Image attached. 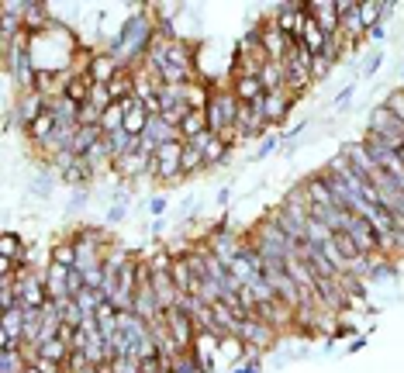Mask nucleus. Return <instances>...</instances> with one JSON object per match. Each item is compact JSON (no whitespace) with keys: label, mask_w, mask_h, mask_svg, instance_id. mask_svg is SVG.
Listing matches in <instances>:
<instances>
[{"label":"nucleus","mask_w":404,"mask_h":373,"mask_svg":"<svg viewBox=\"0 0 404 373\" xmlns=\"http://www.w3.org/2000/svg\"><path fill=\"white\" fill-rule=\"evenodd\" d=\"M366 131H373V135H384L398 152L404 149V124L398 122V114L387 107V104H377L373 111H370V118H366Z\"/></svg>","instance_id":"f257e3e1"},{"label":"nucleus","mask_w":404,"mask_h":373,"mask_svg":"<svg viewBox=\"0 0 404 373\" xmlns=\"http://www.w3.org/2000/svg\"><path fill=\"white\" fill-rule=\"evenodd\" d=\"M277 339H280V332L270 329V325H266V322H259V318H245L242 332H239V342L245 346V353H252V356H259L263 349L277 346Z\"/></svg>","instance_id":"f03ea898"},{"label":"nucleus","mask_w":404,"mask_h":373,"mask_svg":"<svg viewBox=\"0 0 404 373\" xmlns=\"http://www.w3.org/2000/svg\"><path fill=\"white\" fill-rule=\"evenodd\" d=\"M166 329H169V335H173V342H176L180 353L197 349V325H194V318H190L187 311L169 308V311H166Z\"/></svg>","instance_id":"7ed1b4c3"},{"label":"nucleus","mask_w":404,"mask_h":373,"mask_svg":"<svg viewBox=\"0 0 404 373\" xmlns=\"http://www.w3.org/2000/svg\"><path fill=\"white\" fill-rule=\"evenodd\" d=\"M180 159H183V142L162 145L159 152H156V183H162V187L180 183V180H183V176H180Z\"/></svg>","instance_id":"20e7f679"},{"label":"nucleus","mask_w":404,"mask_h":373,"mask_svg":"<svg viewBox=\"0 0 404 373\" xmlns=\"http://www.w3.org/2000/svg\"><path fill=\"white\" fill-rule=\"evenodd\" d=\"M304 14H308V18H311V21L322 28L328 39L342 32V18H339L335 0H304Z\"/></svg>","instance_id":"39448f33"},{"label":"nucleus","mask_w":404,"mask_h":373,"mask_svg":"<svg viewBox=\"0 0 404 373\" xmlns=\"http://www.w3.org/2000/svg\"><path fill=\"white\" fill-rule=\"evenodd\" d=\"M263 118L270 122V128H280L287 118H290V111L297 107V97L294 93H287V90H273V93H266L263 97Z\"/></svg>","instance_id":"423d86ee"},{"label":"nucleus","mask_w":404,"mask_h":373,"mask_svg":"<svg viewBox=\"0 0 404 373\" xmlns=\"http://www.w3.org/2000/svg\"><path fill=\"white\" fill-rule=\"evenodd\" d=\"M346 235L356 242V249H360L363 256H380V239H377L373 225L366 221L363 214H353V218H349V225H346Z\"/></svg>","instance_id":"0eeeda50"},{"label":"nucleus","mask_w":404,"mask_h":373,"mask_svg":"<svg viewBox=\"0 0 404 373\" xmlns=\"http://www.w3.org/2000/svg\"><path fill=\"white\" fill-rule=\"evenodd\" d=\"M194 145H201L207 173H211V169H218V166H225L228 159H232V145H225V142H221L218 135H211V131H204L201 138H194Z\"/></svg>","instance_id":"6e6552de"},{"label":"nucleus","mask_w":404,"mask_h":373,"mask_svg":"<svg viewBox=\"0 0 404 373\" xmlns=\"http://www.w3.org/2000/svg\"><path fill=\"white\" fill-rule=\"evenodd\" d=\"M122 107H124V131H128V135H135V138H142V135H145V128H149V118H152V114L145 111V104H142L138 97H128Z\"/></svg>","instance_id":"1a4fd4ad"},{"label":"nucleus","mask_w":404,"mask_h":373,"mask_svg":"<svg viewBox=\"0 0 404 373\" xmlns=\"http://www.w3.org/2000/svg\"><path fill=\"white\" fill-rule=\"evenodd\" d=\"M118 70H122V63L107 52V48H97V55H93V63H90V80L93 83H111L118 77Z\"/></svg>","instance_id":"9d476101"},{"label":"nucleus","mask_w":404,"mask_h":373,"mask_svg":"<svg viewBox=\"0 0 404 373\" xmlns=\"http://www.w3.org/2000/svg\"><path fill=\"white\" fill-rule=\"evenodd\" d=\"M339 152H342V156H346L349 163L356 166V169L363 173L366 180H373L377 173H384L380 166H377V163H373V159H370V152H366V145H363V142H346V145H342Z\"/></svg>","instance_id":"9b49d317"},{"label":"nucleus","mask_w":404,"mask_h":373,"mask_svg":"<svg viewBox=\"0 0 404 373\" xmlns=\"http://www.w3.org/2000/svg\"><path fill=\"white\" fill-rule=\"evenodd\" d=\"M228 86L239 97V104H263V97H266V86L259 77H239V80H228Z\"/></svg>","instance_id":"f8f14e48"},{"label":"nucleus","mask_w":404,"mask_h":373,"mask_svg":"<svg viewBox=\"0 0 404 373\" xmlns=\"http://www.w3.org/2000/svg\"><path fill=\"white\" fill-rule=\"evenodd\" d=\"M142 138H149V142H152V145H169V142H183V135H180V128H176V124H166L159 118V114H156V118H149V128H145V135H142Z\"/></svg>","instance_id":"ddd939ff"},{"label":"nucleus","mask_w":404,"mask_h":373,"mask_svg":"<svg viewBox=\"0 0 404 373\" xmlns=\"http://www.w3.org/2000/svg\"><path fill=\"white\" fill-rule=\"evenodd\" d=\"M304 194H308L311 204H318V207H339L335 197H332V187H328V180H325L322 173H311L304 180Z\"/></svg>","instance_id":"4468645a"},{"label":"nucleus","mask_w":404,"mask_h":373,"mask_svg":"<svg viewBox=\"0 0 404 373\" xmlns=\"http://www.w3.org/2000/svg\"><path fill=\"white\" fill-rule=\"evenodd\" d=\"M156 159V156H152ZM149 156H142V152H128L122 159H115V176L118 180H135V176H142L145 173V166L152 163Z\"/></svg>","instance_id":"2eb2a0df"},{"label":"nucleus","mask_w":404,"mask_h":373,"mask_svg":"<svg viewBox=\"0 0 404 373\" xmlns=\"http://www.w3.org/2000/svg\"><path fill=\"white\" fill-rule=\"evenodd\" d=\"M207 173V166H204V152L201 145H194V142H183V159H180V176L183 180H194V176H201Z\"/></svg>","instance_id":"dca6fc26"},{"label":"nucleus","mask_w":404,"mask_h":373,"mask_svg":"<svg viewBox=\"0 0 404 373\" xmlns=\"http://www.w3.org/2000/svg\"><path fill=\"white\" fill-rule=\"evenodd\" d=\"M59 183L63 187H70V190H77V187H93L97 183V176H93V169L86 166V159H77V166H70L63 176H59Z\"/></svg>","instance_id":"f3484780"},{"label":"nucleus","mask_w":404,"mask_h":373,"mask_svg":"<svg viewBox=\"0 0 404 373\" xmlns=\"http://www.w3.org/2000/svg\"><path fill=\"white\" fill-rule=\"evenodd\" d=\"M77 259H80V252H77V246L70 239H56L48 246V263H56L63 270H77Z\"/></svg>","instance_id":"a211bd4d"},{"label":"nucleus","mask_w":404,"mask_h":373,"mask_svg":"<svg viewBox=\"0 0 404 373\" xmlns=\"http://www.w3.org/2000/svg\"><path fill=\"white\" fill-rule=\"evenodd\" d=\"M66 280H70V270L48 263V270H45V287H48V297H52V301H66V297H70Z\"/></svg>","instance_id":"6ab92c4d"},{"label":"nucleus","mask_w":404,"mask_h":373,"mask_svg":"<svg viewBox=\"0 0 404 373\" xmlns=\"http://www.w3.org/2000/svg\"><path fill=\"white\" fill-rule=\"evenodd\" d=\"M56 183H59V176H56V173H48V169H39V173L32 176V183H28V197L48 201V197H52V190H56Z\"/></svg>","instance_id":"aec40b11"},{"label":"nucleus","mask_w":404,"mask_h":373,"mask_svg":"<svg viewBox=\"0 0 404 373\" xmlns=\"http://www.w3.org/2000/svg\"><path fill=\"white\" fill-rule=\"evenodd\" d=\"M48 111L56 114V122H59V124H80V104H77V100H70V97L52 100V104H48Z\"/></svg>","instance_id":"412c9836"},{"label":"nucleus","mask_w":404,"mask_h":373,"mask_svg":"<svg viewBox=\"0 0 404 373\" xmlns=\"http://www.w3.org/2000/svg\"><path fill=\"white\" fill-rule=\"evenodd\" d=\"M259 80L266 86V93H273V90H283V80H287V73H283V63H266L263 70H259Z\"/></svg>","instance_id":"4be33fe9"},{"label":"nucleus","mask_w":404,"mask_h":373,"mask_svg":"<svg viewBox=\"0 0 404 373\" xmlns=\"http://www.w3.org/2000/svg\"><path fill=\"white\" fill-rule=\"evenodd\" d=\"M360 25L370 32L373 25H384V0H363L360 4Z\"/></svg>","instance_id":"5701e85b"},{"label":"nucleus","mask_w":404,"mask_h":373,"mask_svg":"<svg viewBox=\"0 0 404 373\" xmlns=\"http://www.w3.org/2000/svg\"><path fill=\"white\" fill-rule=\"evenodd\" d=\"M90 90H93V80L90 77H73V80L66 83V93L63 97H70V100H77V104H90Z\"/></svg>","instance_id":"b1692460"},{"label":"nucleus","mask_w":404,"mask_h":373,"mask_svg":"<svg viewBox=\"0 0 404 373\" xmlns=\"http://www.w3.org/2000/svg\"><path fill=\"white\" fill-rule=\"evenodd\" d=\"M301 41L311 48V55H318V52L325 48V41H328V35H325L322 28H318V25L308 18V25H304V32H301Z\"/></svg>","instance_id":"393cba45"},{"label":"nucleus","mask_w":404,"mask_h":373,"mask_svg":"<svg viewBox=\"0 0 404 373\" xmlns=\"http://www.w3.org/2000/svg\"><path fill=\"white\" fill-rule=\"evenodd\" d=\"M277 152H283V135H280V131L266 135V138H263V145H259L249 159H252V163H259V159H270V156H277Z\"/></svg>","instance_id":"a878e982"},{"label":"nucleus","mask_w":404,"mask_h":373,"mask_svg":"<svg viewBox=\"0 0 404 373\" xmlns=\"http://www.w3.org/2000/svg\"><path fill=\"white\" fill-rule=\"evenodd\" d=\"M73 349L63 342V339H52V342H45V346H39V356H45V360H56V363H66V356H70Z\"/></svg>","instance_id":"bb28decb"},{"label":"nucleus","mask_w":404,"mask_h":373,"mask_svg":"<svg viewBox=\"0 0 404 373\" xmlns=\"http://www.w3.org/2000/svg\"><path fill=\"white\" fill-rule=\"evenodd\" d=\"M100 128H104V135H111V131L124 128V107H122V104H111V107L104 111V118H100Z\"/></svg>","instance_id":"cd10ccee"},{"label":"nucleus","mask_w":404,"mask_h":373,"mask_svg":"<svg viewBox=\"0 0 404 373\" xmlns=\"http://www.w3.org/2000/svg\"><path fill=\"white\" fill-rule=\"evenodd\" d=\"M332 70H335V63H332L325 52H318L315 63H311V77H315V83H322L325 77H332Z\"/></svg>","instance_id":"c85d7f7f"},{"label":"nucleus","mask_w":404,"mask_h":373,"mask_svg":"<svg viewBox=\"0 0 404 373\" xmlns=\"http://www.w3.org/2000/svg\"><path fill=\"white\" fill-rule=\"evenodd\" d=\"M90 190H93V187H77V190H70V204H66V211H70V214L83 211V207L90 204Z\"/></svg>","instance_id":"c756f323"},{"label":"nucleus","mask_w":404,"mask_h":373,"mask_svg":"<svg viewBox=\"0 0 404 373\" xmlns=\"http://www.w3.org/2000/svg\"><path fill=\"white\" fill-rule=\"evenodd\" d=\"M384 104H387V107H391V111L398 114V122L404 124V86H394V90H391V93L384 97Z\"/></svg>","instance_id":"7c9ffc66"},{"label":"nucleus","mask_w":404,"mask_h":373,"mask_svg":"<svg viewBox=\"0 0 404 373\" xmlns=\"http://www.w3.org/2000/svg\"><path fill=\"white\" fill-rule=\"evenodd\" d=\"M86 367H90V360H86L83 349H73V353L66 356V363H63V370L66 373H80V370H86Z\"/></svg>","instance_id":"2f4dec72"},{"label":"nucleus","mask_w":404,"mask_h":373,"mask_svg":"<svg viewBox=\"0 0 404 373\" xmlns=\"http://www.w3.org/2000/svg\"><path fill=\"white\" fill-rule=\"evenodd\" d=\"M90 104H97V107H111V93H107V83H93V90H90Z\"/></svg>","instance_id":"473e14b6"},{"label":"nucleus","mask_w":404,"mask_h":373,"mask_svg":"<svg viewBox=\"0 0 404 373\" xmlns=\"http://www.w3.org/2000/svg\"><path fill=\"white\" fill-rule=\"evenodd\" d=\"M104 118V107H97V104H83L80 107V124H100Z\"/></svg>","instance_id":"72a5a7b5"},{"label":"nucleus","mask_w":404,"mask_h":373,"mask_svg":"<svg viewBox=\"0 0 404 373\" xmlns=\"http://www.w3.org/2000/svg\"><path fill=\"white\" fill-rule=\"evenodd\" d=\"M380 66H384V52H370L366 63H363V77H377Z\"/></svg>","instance_id":"f704fd0d"},{"label":"nucleus","mask_w":404,"mask_h":373,"mask_svg":"<svg viewBox=\"0 0 404 373\" xmlns=\"http://www.w3.org/2000/svg\"><path fill=\"white\" fill-rule=\"evenodd\" d=\"M353 93H356V83H346V86L332 97V107H335V111H339V107H346V104L353 100Z\"/></svg>","instance_id":"c9c22d12"},{"label":"nucleus","mask_w":404,"mask_h":373,"mask_svg":"<svg viewBox=\"0 0 404 373\" xmlns=\"http://www.w3.org/2000/svg\"><path fill=\"white\" fill-rule=\"evenodd\" d=\"M128 218V201H115V207L107 211V225H122Z\"/></svg>","instance_id":"e433bc0d"},{"label":"nucleus","mask_w":404,"mask_h":373,"mask_svg":"<svg viewBox=\"0 0 404 373\" xmlns=\"http://www.w3.org/2000/svg\"><path fill=\"white\" fill-rule=\"evenodd\" d=\"M394 259H404V218H398V232H394Z\"/></svg>","instance_id":"4c0bfd02"},{"label":"nucleus","mask_w":404,"mask_h":373,"mask_svg":"<svg viewBox=\"0 0 404 373\" xmlns=\"http://www.w3.org/2000/svg\"><path fill=\"white\" fill-rule=\"evenodd\" d=\"M166 204H169V201H166V194H156V197L149 201V214H152V218L166 214Z\"/></svg>","instance_id":"58836bf2"},{"label":"nucleus","mask_w":404,"mask_h":373,"mask_svg":"<svg viewBox=\"0 0 404 373\" xmlns=\"http://www.w3.org/2000/svg\"><path fill=\"white\" fill-rule=\"evenodd\" d=\"M366 39H370V41H384V39H387V25H373V28L366 32Z\"/></svg>","instance_id":"ea45409f"},{"label":"nucleus","mask_w":404,"mask_h":373,"mask_svg":"<svg viewBox=\"0 0 404 373\" xmlns=\"http://www.w3.org/2000/svg\"><path fill=\"white\" fill-rule=\"evenodd\" d=\"M228 197H232V187H221V190L214 194V204H218L221 211H225V207H228Z\"/></svg>","instance_id":"a19ab883"},{"label":"nucleus","mask_w":404,"mask_h":373,"mask_svg":"<svg viewBox=\"0 0 404 373\" xmlns=\"http://www.w3.org/2000/svg\"><path fill=\"white\" fill-rule=\"evenodd\" d=\"M259 367H263V363H259V356H252V353H249V360L242 363V373H259Z\"/></svg>","instance_id":"79ce46f5"},{"label":"nucleus","mask_w":404,"mask_h":373,"mask_svg":"<svg viewBox=\"0 0 404 373\" xmlns=\"http://www.w3.org/2000/svg\"><path fill=\"white\" fill-rule=\"evenodd\" d=\"M366 346V335H356V342H353V346H349V349H353V353H356V349H363Z\"/></svg>","instance_id":"37998d69"},{"label":"nucleus","mask_w":404,"mask_h":373,"mask_svg":"<svg viewBox=\"0 0 404 373\" xmlns=\"http://www.w3.org/2000/svg\"><path fill=\"white\" fill-rule=\"evenodd\" d=\"M232 373H242V367H235V370H232Z\"/></svg>","instance_id":"c03bdc74"}]
</instances>
